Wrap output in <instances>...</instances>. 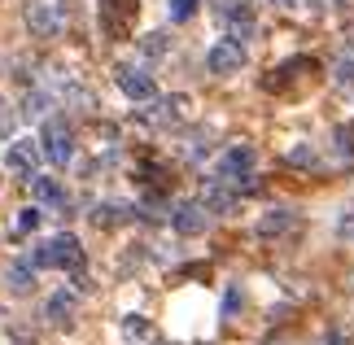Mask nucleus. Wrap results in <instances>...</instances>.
Returning a JSON list of instances; mask_svg holds the SVG:
<instances>
[{
    "label": "nucleus",
    "instance_id": "nucleus-1",
    "mask_svg": "<svg viewBox=\"0 0 354 345\" xmlns=\"http://www.w3.org/2000/svg\"><path fill=\"white\" fill-rule=\"evenodd\" d=\"M31 262H35V267H66V271H75L79 262H84V245H79V236L62 232V236H53V241L39 245Z\"/></svg>",
    "mask_w": 354,
    "mask_h": 345
},
{
    "label": "nucleus",
    "instance_id": "nucleus-2",
    "mask_svg": "<svg viewBox=\"0 0 354 345\" xmlns=\"http://www.w3.org/2000/svg\"><path fill=\"white\" fill-rule=\"evenodd\" d=\"M39 149H44V158L53 167H66V162L75 158V131L66 127V118H48L44 131H39Z\"/></svg>",
    "mask_w": 354,
    "mask_h": 345
},
{
    "label": "nucleus",
    "instance_id": "nucleus-3",
    "mask_svg": "<svg viewBox=\"0 0 354 345\" xmlns=\"http://www.w3.org/2000/svg\"><path fill=\"white\" fill-rule=\"evenodd\" d=\"M62 5L57 0H31L26 5V26H31V35H39V39H53L62 31Z\"/></svg>",
    "mask_w": 354,
    "mask_h": 345
},
{
    "label": "nucleus",
    "instance_id": "nucleus-4",
    "mask_svg": "<svg viewBox=\"0 0 354 345\" xmlns=\"http://www.w3.org/2000/svg\"><path fill=\"white\" fill-rule=\"evenodd\" d=\"M39 158H44V149H39V140H13L5 149V167L18 175V179H35V167Z\"/></svg>",
    "mask_w": 354,
    "mask_h": 345
},
{
    "label": "nucleus",
    "instance_id": "nucleus-5",
    "mask_svg": "<svg viewBox=\"0 0 354 345\" xmlns=\"http://www.w3.org/2000/svg\"><path fill=\"white\" fill-rule=\"evenodd\" d=\"M206 66H210V75H236L241 66H245L241 39H214L210 53H206Z\"/></svg>",
    "mask_w": 354,
    "mask_h": 345
},
{
    "label": "nucleus",
    "instance_id": "nucleus-6",
    "mask_svg": "<svg viewBox=\"0 0 354 345\" xmlns=\"http://www.w3.org/2000/svg\"><path fill=\"white\" fill-rule=\"evenodd\" d=\"M114 84H118L122 96H131V101H153V96H158L153 75L136 71V66H118V71H114Z\"/></svg>",
    "mask_w": 354,
    "mask_h": 345
},
{
    "label": "nucleus",
    "instance_id": "nucleus-7",
    "mask_svg": "<svg viewBox=\"0 0 354 345\" xmlns=\"http://www.w3.org/2000/svg\"><path fill=\"white\" fill-rule=\"evenodd\" d=\"M136 18V0H101V31L110 39H122Z\"/></svg>",
    "mask_w": 354,
    "mask_h": 345
},
{
    "label": "nucleus",
    "instance_id": "nucleus-8",
    "mask_svg": "<svg viewBox=\"0 0 354 345\" xmlns=\"http://www.w3.org/2000/svg\"><path fill=\"white\" fill-rule=\"evenodd\" d=\"M254 162H258V153H254V144H232L223 153V162H219V179H227V184H236V179H245L254 171Z\"/></svg>",
    "mask_w": 354,
    "mask_h": 345
},
{
    "label": "nucleus",
    "instance_id": "nucleus-9",
    "mask_svg": "<svg viewBox=\"0 0 354 345\" xmlns=\"http://www.w3.org/2000/svg\"><path fill=\"white\" fill-rule=\"evenodd\" d=\"M206 205L201 201H184V205H175V214H171V223H175V232L180 236H201L206 232Z\"/></svg>",
    "mask_w": 354,
    "mask_h": 345
},
{
    "label": "nucleus",
    "instance_id": "nucleus-10",
    "mask_svg": "<svg viewBox=\"0 0 354 345\" xmlns=\"http://www.w3.org/2000/svg\"><path fill=\"white\" fill-rule=\"evenodd\" d=\"M214 13H219L223 26H232V31H250L254 26V5L250 0H214Z\"/></svg>",
    "mask_w": 354,
    "mask_h": 345
},
{
    "label": "nucleus",
    "instance_id": "nucleus-11",
    "mask_svg": "<svg viewBox=\"0 0 354 345\" xmlns=\"http://www.w3.org/2000/svg\"><path fill=\"white\" fill-rule=\"evenodd\" d=\"M131 205H122V201H101L97 210H92V223L97 227H122V223H131Z\"/></svg>",
    "mask_w": 354,
    "mask_h": 345
},
{
    "label": "nucleus",
    "instance_id": "nucleus-12",
    "mask_svg": "<svg viewBox=\"0 0 354 345\" xmlns=\"http://www.w3.org/2000/svg\"><path fill=\"white\" fill-rule=\"evenodd\" d=\"M75 310H79V301H75V293H53L48 297V306H44V315L57 328H71L75 324Z\"/></svg>",
    "mask_w": 354,
    "mask_h": 345
},
{
    "label": "nucleus",
    "instance_id": "nucleus-13",
    "mask_svg": "<svg viewBox=\"0 0 354 345\" xmlns=\"http://www.w3.org/2000/svg\"><path fill=\"white\" fill-rule=\"evenodd\" d=\"M201 205H206V210H232V205H236V192L227 188V179H210Z\"/></svg>",
    "mask_w": 354,
    "mask_h": 345
},
{
    "label": "nucleus",
    "instance_id": "nucleus-14",
    "mask_svg": "<svg viewBox=\"0 0 354 345\" xmlns=\"http://www.w3.org/2000/svg\"><path fill=\"white\" fill-rule=\"evenodd\" d=\"M31 192H35L39 205H66V192H62L57 179H31Z\"/></svg>",
    "mask_w": 354,
    "mask_h": 345
},
{
    "label": "nucleus",
    "instance_id": "nucleus-15",
    "mask_svg": "<svg viewBox=\"0 0 354 345\" xmlns=\"http://www.w3.org/2000/svg\"><path fill=\"white\" fill-rule=\"evenodd\" d=\"M293 227V214L289 210H271L258 218V236H280V232H289Z\"/></svg>",
    "mask_w": 354,
    "mask_h": 345
},
{
    "label": "nucleus",
    "instance_id": "nucleus-16",
    "mask_svg": "<svg viewBox=\"0 0 354 345\" xmlns=\"http://www.w3.org/2000/svg\"><path fill=\"white\" fill-rule=\"evenodd\" d=\"M122 337L127 341H149L153 337V324H149L145 315H127V319H122Z\"/></svg>",
    "mask_w": 354,
    "mask_h": 345
},
{
    "label": "nucleus",
    "instance_id": "nucleus-17",
    "mask_svg": "<svg viewBox=\"0 0 354 345\" xmlns=\"http://www.w3.org/2000/svg\"><path fill=\"white\" fill-rule=\"evenodd\" d=\"M31 284H35V271L26 267V262L22 267H9V288L13 293H31Z\"/></svg>",
    "mask_w": 354,
    "mask_h": 345
},
{
    "label": "nucleus",
    "instance_id": "nucleus-18",
    "mask_svg": "<svg viewBox=\"0 0 354 345\" xmlns=\"http://www.w3.org/2000/svg\"><path fill=\"white\" fill-rule=\"evenodd\" d=\"M39 218H44V214H39V205H26V210L18 214V223H13V232H18V236H31V232L39 227Z\"/></svg>",
    "mask_w": 354,
    "mask_h": 345
},
{
    "label": "nucleus",
    "instance_id": "nucleus-19",
    "mask_svg": "<svg viewBox=\"0 0 354 345\" xmlns=\"http://www.w3.org/2000/svg\"><path fill=\"white\" fill-rule=\"evenodd\" d=\"M197 5H201V0H171L167 13H171V22H188L197 13Z\"/></svg>",
    "mask_w": 354,
    "mask_h": 345
},
{
    "label": "nucleus",
    "instance_id": "nucleus-20",
    "mask_svg": "<svg viewBox=\"0 0 354 345\" xmlns=\"http://www.w3.org/2000/svg\"><path fill=\"white\" fill-rule=\"evenodd\" d=\"M140 48L149 53V57H162V53H167V35H158V31H153V35H145V39H140Z\"/></svg>",
    "mask_w": 354,
    "mask_h": 345
},
{
    "label": "nucleus",
    "instance_id": "nucleus-21",
    "mask_svg": "<svg viewBox=\"0 0 354 345\" xmlns=\"http://www.w3.org/2000/svg\"><path fill=\"white\" fill-rule=\"evenodd\" d=\"M289 162H297V167H315V149H289Z\"/></svg>",
    "mask_w": 354,
    "mask_h": 345
},
{
    "label": "nucleus",
    "instance_id": "nucleus-22",
    "mask_svg": "<svg viewBox=\"0 0 354 345\" xmlns=\"http://www.w3.org/2000/svg\"><path fill=\"white\" fill-rule=\"evenodd\" d=\"M337 149H342V153H354V127H337Z\"/></svg>",
    "mask_w": 354,
    "mask_h": 345
},
{
    "label": "nucleus",
    "instance_id": "nucleus-23",
    "mask_svg": "<svg viewBox=\"0 0 354 345\" xmlns=\"http://www.w3.org/2000/svg\"><path fill=\"white\" fill-rule=\"evenodd\" d=\"M337 79H354V62H350V57H346L342 66H337Z\"/></svg>",
    "mask_w": 354,
    "mask_h": 345
},
{
    "label": "nucleus",
    "instance_id": "nucleus-24",
    "mask_svg": "<svg viewBox=\"0 0 354 345\" xmlns=\"http://www.w3.org/2000/svg\"><path fill=\"white\" fill-rule=\"evenodd\" d=\"M0 136H9V109L0 105Z\"/></svg>",
    "mask_w": 354,
    "mask_h": 345
},
{
    "label": "nucleus",
    "instance_id": "nucleus-25",
    "mask_svg": "<svg viewBox=\"0 0 354 345\" xmlns=\"http://www.w3.org/2000/svg\"><path fill=\"white\" fill-rule=\"evenodd\" d=\"M276 5H297V0H276Z\"/></svg>",
    "mask_w": 354,
    "mask_h": 345
}]
</instances>
